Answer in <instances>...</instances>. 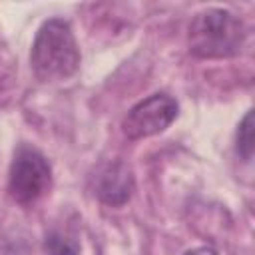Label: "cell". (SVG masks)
Masks as SVG:
<instances>
[{"mask_svg": "<svg viewBox=\"0 0 255 255\" xmlns=\"http://www.w3.org/2000/svg\"><path fill=\"white\" fill-rule=\"evenodd\" d=\"M30 66L38 80L60 82L80 68V48L72 26L62 18H52L40 26L30 50Z\"/></svg>", "mask_w": 255, "mask_h": 255, "instance_id": "6da1fadb", "label": "cell"}, {"mask_svg": "<svg viewBox=\"0 0 255 255\" xmlns=\"http://www.w3.org/2000/svg\"><path fill=\"white\" fill-rule=\"evenodd\" d=\"M245 40L243 22L227 10L209 8L197 14L189 26V52L197 58H231Z\"/></svg>", "mask_w": 255, "mask_h": 255, "instance_id": "7a4b0ae2", "label": "cell"}, {"mask_svg": "<svg viewBox=\"0 0 255 255\" xmlns=\"http://www.w3.org/2000/svg\"><path fill=\"white\" fill-rule=\"evenodd\" d=\"M50 183H52V169L46 157L30 145H20L10 165V177H8L10 197L20 205H32L46 195Z\"/></svg>", "mask_w": 255, "mask_h": 255, "instance_id": "3957f363", "label": "cell"}, {"mask_svg": "<svg viewBox=\"0 0 255 255\" xmlns=\"http://www.w3.org/2000/svg\"><path fill=\"white\" fill-rule=\"evenodd\" d=\"M175 118L177 102L167 94H153L128 112L122 131L128 139H143L167 129Z\"/></svg>", "mask_w": 255, "mask_h": 255, "instance_id": "277c9868", "label": "cell"}, {"mask_svg": "<svg viewBox=\"0 0 255 255\" xmlns=\"http://www.w3.org/2000/svg\"><path fill=\"white\" fill-rule=\"evenodd\" d=\"M98 197L108 205H124L133 191V173L129 165L122 161H114L104 167L96 185Z\"/></svg>", "mask_w": 255, "mask_h": 255, "instance_id": "5b68a950", "label": "cell"}, {"mask_svg": "<svg viewBox=\"0 0 255 255\" xmlns=\"http://www.w3.org/2000/svg\"><path fill=\"white\" fill-rule=\"evenodd\" d=\"M44 251H46V255H80V245L74 237L54 231V233L46 235Z\"/></svg>", "mask_w": 255, "mask_h": 255, "instance_id": "8992f818", "label": "cell"}, {"mask_svg": "<svg viewBox=\"0 0 255 255\" xmlns=\"http://www.w3.org/2000/svg\"><path fill=\"white\" fill-rule=\"evenodd\" d=\"M237 151L243 159H251L253 155V112H247L237 129Z\"/></svg>", "mask_w": 255, "mask_h": 255, "instance_id": "52a82bcc", "label": "cell"}, {"mask_svg": "<svg viewBox=\"0 0 255 255\" xmlns=\"http://www.w3.org/2000/svg\"><path fill=\"white\" fill-rule=\"evenodd\" d=\"M185 255H217L213 249H209V247H197V249H191V251H187Z\"/></svg>", "mask_w": 255, "mask_h": 255, "instance_id": "ba28073f", "label": "cell"}]
</instances>
